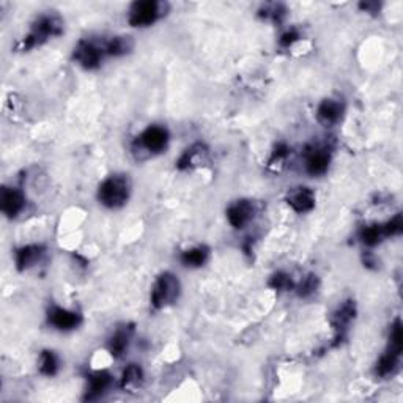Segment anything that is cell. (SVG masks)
<instances>
[{
	"label": "cell",
	"instance_id": "52a82bcc",
	"mask_svg": "<svg viewBox=\"0 0 403 403\" xmlns=\"http://www.w3.org/2000/svg\"><path fill=\"white\" fill-rule=\"evenodd\" d=\"M104 57H106V52H104L103 41L98 43L95 40H80L73 51L74 62L87 71L100 68Z\"/></svg>",
	"mask_w": 403,
	"mask_h": 403
},
{
	"label": "cell",
	"instance_id": "7402d4cb",
	"mask_svg": "<svg viewBox=\"0 0 403 403\" xmlns=\"http://www.w3.org/2000/svg\"><path fill=\"white\" fill-rule=\"evenodd\" d=\"M61 369V360L52 350H43L38 361V370L44 377H56Z\"/></svg>",
	"mask_w": 403,
	"mask_h": 403
},
{
	"label": "cell",
	"instance_id": "f546056e",
	"mask_svg": "<svg viewBox=\"0 0 403 403\" xmlns=\"http://www.w3.org/2000/svg\"><path fill=\"white\" fill-rule=\"evenodd\" d=\"M360 9L365 13H378L380 11V4L378 2H362L360 4Z\"/></svg>",
	"mask_w": 403,
	"mask_h": 403
},
{
	"label": "cell",
	"instance_id": "e0dca14e",
	"mask_svg": "<svg viewBox=\"0 0 403 403\" xmlns=\"http://www.w3.org/2000/svg\"><path fill=\"white\" fill-rule=\"evenodd\" d=\"M208 147L202 142H197V144H192L189 148L182 153L180 158L177 161V169L178 170H189V169H196L199 166H202L208 158Z\"/></svg>",
	"mask_w": 403,
	"mask_h": 403
},
{
	"label": "cell",
	"instance_id": "3957f363",
	"mask_svg": "<svg viewBox=\"0 0 403 403\" xmlns=\"http://www.w3.org/2000/svg\"><path fill=\"white\" fill-rule=\"evenodd\" d=\"M402 350H403L402 322H400V318H397L391 326L389 343H387L386 352L380 356V360L375 365V373L378 377L387 378L397 372L399 364H400Z\"/></svg>",
	"mask_w": 403,
	"mask_h": 403
},
{
	"label": "cell",
	"instance_id": "ac0fdd59",
	"mask_svg": "<svg viewBox=\"0 0 403 403\" xmlns=\"http://www.w3.org/2000/svg\"><path fill=\"white\" fill-rule=\"evenodd\" d=\"M132 337V328L125 325L117 328L115 333L112 334L109 340V353L114 357H122L126 350L130 347V342Z\"/></svg>",
	"mask_w": 403,
	"mask_h": 403
},
{
	"label": "cell",
	"instance_id": "6da1fadb",
	"mask_svg": "<svg viewBox=\"0 0 403 403\" xmlns=\"http://www.w3.org/2000/svg\"><path fill=\"white\" fill-rule=\"evenodd\" d=\"M63 33V21L57 14H41L32 24L31 32L18 44V51H31Z\"/></svg>",
	"mask_w": 403,
	"mask_h": 403
},
{
	"label": "cell",
	"instance_id": "5b68a950",
	"mask_svg": "<svg viewBox=\"0 0 403 403\" xmlns=\"http://www.w3.org/2000/svg\"><path fill=\"white\" fill-rule=\"evenodd\" d=\"M182 292V283L178 281L174 273H162L158 276V279L155 281L152 287V295L150 301L155 309H164L167 305H172L177 303L178 296Z\"/></svg>",
	"mask_w": 403,
	"mask_h": 403
},
{
	"label": "cell",
	"instance_id": "7c38bea8",
	"mask_svg": "<svg viewBox=\"0 0 403 403\" xmlns=\"http://www.w3.org/2000/svg\"><path fill=\"white\" fill-rule=\"evenodd\" d=\"M226 213H227V221L230 226L236 230H241L253 219V214H256V205H253L252 200L241 199V200L234 202V204H230Z\"/></svg>",
	"mask_w": 403,
	"mask_h": 403
},
{
	"label": "cell",
	"instance_id": "f1b7e54d",
	"mask_svg": "<svg viewBox=\"0 0 403 403\" xmlns=\"http://www.w3.org/2000/svg\"><path fill=\"white\" fill-rule=\"evenodd\" d=\"M300 38H301L300 32H298L296 28H290V31L283 32V33L281 35L279 44H281V48L288 49V48H292L296 41H300Z\"/></svg>",
	"mask_w": 403,
	"mask_h": 403
},
{
	"label": "cell",
	"instance_id": "603a6c76",
	"mask_svg": "<svg viewBox=\"0 0 403 403\" xmlns=\"http://www.w3.org/2000/svg\"><path fill=\"white\" fill-rule=\"evenodd\" d=\"M260 18L266 21H273L274 24H281V22L287 16V9L282 4H266L258 10Z\"/></svg>",
	"mask_w": 403,
	"mask_h": 403
},
{
	"label": "cell",
	"instance_id": "7a4b0ae2",
	"mask_svg": "<svg viewBox=\"0 0 403 403\" xmlns=\"http://www.w3.org/2000/svg\"><path fill=\"white\" fill-rule=\"evenodd\" d=\"M131 178L125 174H114L108 177L98 188V200L103 206L110 208V210H118V208L128 204L131 196Z\"/></svg>",
	"mask_w": 403,
	"mask_h": 403
},
{
	"label": "cell",
	"instance_id": "8fae6325",
	"mask_svg": "<svg viewBox=\"0 0 403 403\" xmlns=\"http://www.w3.org/2000/svg\"><path fill=\"white\" fill-rule=\"evenodd\" d=\"M26 208V196L24 192L13 186H4L0 191V210L6 218L14 219L24 211Z\"/></svg>",
	"mask_w": 403,
	"mask_h": 403
},
{
	"label": "cell",
	"instance_id": "44dd1931",
	"mask_svg": "<svg viewBox=\"0 0 403 403\" xmlns=\"http://www.w3.org/2000/svg\"><path fill=\"white\" fill-rule=\"evenodd\" d=\"M144 382V370L139 364H130L128 367L123 370V375L120 378V386L123 391L137 389V387Z\"/></svg>",
	"mask_w": 403,
	"mask_h": 403
},
{
	"label": "cell",
	"instance_id": "8992f818",
	"mask_svg": "<svg viewBox=\"0 0 403 403\" xmlns=\"http://www.w3.org/2000/svg\"><path fill=\"white\" fill-rule=\"evenodd\" d=\"M169 5L159 0H142L130 6L128 22L131 27H150L167 13Z\"/></svg>",
	"mask_w": 403,
	"mask_h": 403
},
{
	"label": "cell",
	"instance_id": "cb8c5ba5",
	"mask_svg": "<svg viewBox=\"0 0 403 403\" xmlns=\"http://www.w3.org/2000/svg\"><path fill=\"white\" fill-rule=\"evenodd\" d=\"M383 238H384V232H383L382 224L367 226L360 232V240L362 241L364 246H367V248H373V246H377L380 241L383 240Z\"/></svg>",
	"mask_w": 403,
	"mask_h": 403
},
{
	"label": "cell",
	"instance_id": "484cf974",
	"mask_svg": "<svg viewBox=\"0 0 403 403\" xmlns=\"http://www.w3.org/2000/svg\"><path fill=\"white\" fill-rule=\"evenodd\" d=\"M270 287L276 292H288V290H293L295 288V283L292 281V278L287 273H274L270 279Z\"/></svg>",
	"mask_w": 403,
	"mask_h": 403
},
{
	"label": "cell",
	"instance_id": "4fadbf2b",
	"mask_svg": "<svg viewBox=\"0 0 403 403\" xmlns=\"http://www.w3.org/2000/svg\"><path fill=\"white\" fill-rule=\"evenodd\" d=\"M46 256V248L43 244H26L14 251V265L18 271H27L38 265Z\"/></svg>",
	"mask_w": 403,
	"mask_h": 403
},
{
	"label": "cell",
	"instance_id": "d4e9b609",
	"mask_svg": "<svg viewBox=\"0 0 403 403\" xmlns=\"http://www.w3.org/2000/svg\"><path fill=\"white\" fill-rule=\"evenodd\" d=\"M318 286H320L318 276L308 274L305 278L301 279V282L298 283V286H295V288L301 298H310L312 295L317 293Z\"/></svg>",
	"mask_w": 403,
	"mask_h": 403
},
{
	"label": "cell",
	"instance_id": "277c9868",
	"mask_svg": "<svg viewBox=\"0 0 403 403\" xmlns=\"http://www.w3.org/2000/svg\"><path fill=\"white\" fill-rule=\"evenodd\" d=\"M170 140L167 128L159 125H150L147 130L142 131L132 144V150L137 156H155L166 150Z\"/></svg>",
	"mask_w": 403,
	"mask_h": 403
},
{
	"label": "cell",
	"instance_id": "2e32d148",
	"mask_svg": "<svg viewBox=\"0 0 403 403\" xmlns=\"http://www.w3.org/2000/svg\"><path fill=\"white\" fill-rule=\"evenodd\" d=\"M112 386V375L108 370H96L87 378V391L84 400L95 402L100 400Z\"/></svg>",
	"mask_w": 403,
	"mask_h": 403
},
{
	"label": "cell",
	"instance_id": "ffe728a7",
	"mask_svg": "<svg viewBox=\"0 0 403 403\" xmlns=\"http://www.w3.org/2000/svg\"><path fill=\"white\" fill-rule=\"evenodd\" d=\"M208 258H210V249H208L206 246L200 244L183 251L180 256V262L186 268H200L208 262Z\"/></svg>",
	"mask_w": 403,
	"mask_h": 403
},
{
	"label": "cell",
	"instance_id": "5bb4252c",
	"mask_svg": "<svg viewBox=\"0 0 403 403\" xmlns=\"http://www.w3.org/2000/svg\"><path fill=\"white\" fill-rule=\"evenodd\" d=\"M343 112H345V106H343L340 100L326 98L318 104L317 120L320 125L326 126V128H331V126H335L342 120Z\"/></svg>",
	"mask_w": 403,
	"mask_h": 403
},
{
	"label": "cell",
	"instance_id": "ba28073f",
	"mask_svg": "<svg viewBox=\"0 0 403 403\" xmlns=\"http://www.w3.org/2000/svg\"><path fill=\"white\" fill-rule=\"evenodd\" d=\"M305 172L312 177L325 175L331 166V150L328 147L312 145L304 153Z\"/></svg>",
	"mask_w": 403,
	"mask_h": 403
},
{
	"label": "cell",
	"instance_id": "9c48e42d",
	"mask_svg": "<svg viewBox=\"0 0 403 403\" xmlns=\"http://www.w3.org/2000/svg\"><path fill=\"white\" fill-rule=\"evenodd\" d=\"M48 323L57 331H73L82 325V315L76 310L51 305L48 310Z\"/></svg>",
	"mask_w": 403,
	"mask_h": 403
},
{
	"label": "cell",
	"instance_id": "83f0119b",
	"mask_svg": "<svg viewBox=\"0 0 403 403\" xmlns=\"http://www.w3.org/2000/svg\"><path fill=\"white\" fill-rule=\"evenodd\" d=\"M382 226H383L384 236H399L403 232V218H402V214L397 213V214L394 216V218H391L387 222L382 224Z\"/></svg>",
	"mask_w": 403,
	"mask_h": 403
},
{
	"label": "cell",
	"instance_id": "4316f807",
	"mask_svg": "<svg viewBox=\"0 0 403 403\" xmlns=\"http://www.w3.org/2000/svg\"><path fill=\"white\" fill-rule=\"evenodd\" d=\"M288 155H290V147L286 144V142H279V144L273 148L271 158L270 161H268V166L270 167L279 166V164H282L288 158Z\"/></svg>",
	"mask_w": 403,
	"mask_h": 403
},
{
	"label": "cell",
	"instance_id": "9a60e30c",
	"mask_svg": "<svg viewBox=\"0 0 403 403\" xmlns=\"http://www.w3.org/2000/svg\"><path fill=\"white\" fill-rule=\"evenodd\" d=\"M287 204L292 206L293 211L300 214L310 213L313 208H315V194H313L310 188L298 186V188L288 191Z\"/></svg>",
	"mask_w": 403,
	"mask_h": 403
},
{
	"label": "cell",
	"instance_id": "4dcf8cb0",
	"mask_svg": "<svg viewBox=\"0 0 403 403\" xmlns=\"http://www.w3.org/2000/svg\"><path fill=\"white\" fill-rule=\"evenodd\" d=\"M364 265L367 266V268H370V266H373V265H377V260H375V257L372 256L370 252H365V256H364Z\"/></svg>",
	"mask_w": 403,
	"mask_h": 403
},
{
	"label": "cell",
	"instance_id": "30bf717a",
	"mask_svg": "<svg viewBox=\"0 0 403 403\" xmlns=\"http://www.w3.org/2000/svg\"><path fill=\"white\" fill-rule=\"evenodd\" d=\"M355 318H356V304L352 300L342 303L339 308L335 309V312L333 313V318H331L333 330L335 333L334 335L335 342L339 343L345 339V335L350 330V325H352Z\"/></svg>",
	"mask_w": 403,
	"mask_h": 403
},
{
	"label": "cell",
	"instance_id": "d6986e66",
	"mask_svg": "<svg viewBox=\"0 0 403 403\" xmlns=\"http://www.w3.org/2000/svg\"><path fill=\"white\" fill-rule=\"evenodd\" d=\"M106 57H123L134 49V40L128 35H117L103 41Z\"/></svg>",
	"mask_w": 403,
	"mask_h": 403
}]
</instances>
